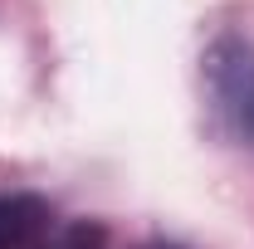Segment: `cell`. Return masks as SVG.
Listing matches in <instances>:
<instances>
[{"label":"cell","mask_w":254,"mask_h":249,"mask_svg":"<svg viewBox=\"0 0 254 249\" xmlns=\"http://www.w3.org/2000/svg\"><path fill=\"white\" fill-rule=\"evenodd\" d=\"M30 249H103V225L93 220H73V225H54L39 245Z\"/></svg>","instance_id":"3"},{"label":"cell","mask_w":254,"mask_h":249,"mask_svg":"<svg viewBox=\"0 0 254 249\" xmlns=\"http://www.w3.org/2000/svg\"><path fill=\"white\" fill-rule=\"evenodd\" d=\"M54 230V210L44 195H0V249H30Z\"/></svg>","instance_id":"2"},{"label":"cell","mask_w":254,"mask_h":249,"mask_svg":"<svg viewBox=\"0 0 254 249\" xmlns=\"http://www.w3.org/2000/svg\"><path fill=\"white\" fill-rule=\"evenodd\" d=\"M205 83L225 123L254 147V44L245 34H220L205 49Z\"/></svg>","instance_id":"1"},{"label":"cell","mask_w":254,"mask_h":249,"mask_svg":"<svg viewBox=\"0 0 254 249\" xmlns=\"http://www.w3.org/2000/svg\"><path fill=\"white\" fill-rule=\"evenodd\" d=\"M142 249H176V245H142Z\"/></svg>","instance_id":"4"}]
</instances>
